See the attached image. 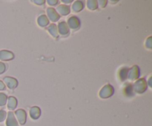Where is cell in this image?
I'll return each mask as SVG.
<instances>
[{"instance_id":"1","label":"cell","mask_w":152,"mask_h":126,"mask_svg":"<svg viewBox=\"0 0 152 126\" xmlns=\"http://www.w3.org/2000/svg\"><path fill=\"white\" fill-rule=\"evenodd\" d=\"M133 90L137 93H143L146 91L148 87V83L145 79H140L137 81L135 82L134 84L132 85Z\"/></svg>"},{"instance_id":"2","label":"cell","mask_w":152,"mask_h":126,"mask_svg":"<svg viewBox=\"0 0 152 126\" xmlns=\"http://www.w3.org/2000/svg\"><path fill=\"white\" fill-rule=\"evenodd\" d=\"M114 89L111 84H106L99 91V96L102 99H107L109 98L114 94Z\"/></svg>"},{"instance_id":"13","label":"cell","mask_w":152,"mask_h":126,"mask_svg":"<svg viewBox=\"0 0 152 126\" xmlns=\"http://www.w3.org/2000/svg\"><path fill=\"white\" fill-rule=\"evenodd\" d=\"M48 32L50 33L52 36L54 37L55 39H57L59 37V32H58V28L55 24H51L49 25L48 28H47Z\"/></svg>"},{"instance_id":"12","label":"cell","mask_w":152,"mask_h":126,"mask_svg":"<svg viewBox=\"0 0 152 126\" xmlns=\"http://www.w3.org/2000/svg\"><path fill=\"white\" fill-rule=\"evenodd\" d=\"M41 115V110L39 107L34 106L30 109V116L33 119H37Z\"/></svg>"},{"instance_id":"18","label":"cell","mask_w":152,"mask_h":126,"mask_svg":"<svg viewBox=\"0 0 152 126\" xmlns=\"http://www.w3.org/2000/svg\"><path fill=\"white\" fill-rule=\"evenodd\" d=\"M87 7L89 10H95L98 8V3L97 1L95 0H89L87 1Z\"/></svg>"},{"instance_id":"23","label":"cell","mask_w":152,"mask_h":126,"mask_svg":"<svg viewBox=\"0 0 152 126\" xmlns=\"http://www.w3.org/2000/svg\"><path fill=\"white\" fill-rule=\"evenodd\" d=\"M6 71V65L3 62H0V74H2Z\"/></svg>"},{"instance_id":"6","label":"cell","mask_w":152,"mask_h":126,"mask_svg":"<svg viewBox=\"0 0 152 126\" xmlns=\"http://www.w3.org/2000/svg\"><path fill=\"white\" fill-rule=\"evenodd\" d=\"M58 32H59V34H61L62 36H68V34H70V28H68V24L65 22L62 21V22H60L58 25Z\"/></svg>"},{"instance_id":"7","label":"cell","mask_w":152,"mask_h":126,"mask_svg":"<svg viewBox=\"0 0 152 126\" xmlns=\"http://www.w3.org/2000/svg\"><path fill=\"white\" fill-rule=\"evenodd\" d=\"M15 114H16V118H17L19 122L22 125H25V122H26V119H27V114L26 112H25V110L23 109L17 110V111H16Z\"/></svg>"},{"instance_id":"14","label":"cell","mask_w":152,"mask_h":126,"mask_svg":"<svg viewBox=\"0 0 152 126\" xmlns=\"http://www.w3.org/2000/svg\"><path fill=\"white\" fill-rule=\"evenodd\" d=\"M37 23H38V25L40 27L45 28V27H46L49 24V19H48L47 16L42 15V16H39L38 19H37Z\"/></svg>"},{"instance_id":"16","label":"cell","mask_w":152,"mask_h":126,"mask_svg":"<svg viewBox=\"0 0 152 126\" xmlns=\"http://www.w3.org/2000/svg\"><path fill=\"white\" fill-rule=\"evenodd\" d=\"M83 7H84V4H83V2L82 1H76L72 5L73 10L74 12H76V13H78V12L81 11L83 9Z\"/></svg>"},{"instance_id":"10","label":"cell","mask_w":152,"mask_h":126,"mask_svg":"<svg viewBox=\"0 0 152 126\" xmlns=\"http://www.w3.org/2000/svg\"><path fill=\"white\" fill-rule=\"evenodd\" d=\"M6 125L7 126H18L17 120L14 114L12 111H9L7 114V120H6Z\"/></svg>"},{"instance_id":"28","label":"cell","mask_w":152,"mask_h":126,"mask_svg":"<svg viewBox=\"0 0 152 126\" xmlns=\"http://www.w3.org/2000/svg\"><path fill=\"white\" fill-rule=\"evenodd\" d=\"M63 1V2H65V3H71V2H72V0H70V1H65V0H64V1Z\"/></svg>"},{"instance_id":"17","label":"cell","mask_w":152,"mask_h":126,"mask_svg":"<svg viewBox=\"0 0 152 126\" xmlns=\"http://www.w3.org/2000/svg\"><path fill=\"white\" fill-rule=\"evenodd\" d=\"M129 70V68H123L120 70V71H119V77H120L122 81H125L127 79Z\"/></svg>"},{"instance_id":"25","label":"cell","mask_w":152,"mask_h":126,"mask_svg":"<svg viewBox=\"0 0 152 126\" xmlns=\"http://www.w3.org/2000/svg\"><path fill=\"white\" fill-rule=\"evenodd\" d=\"M47 2L48 3V4H50V5H56V4L59 2V1H58V0H48Z\"/></svg>"},{"instance_id":"3","label":"cell","mask_w":152,"mask_h":126,"mask_svg":"<svg viewBox=\"0 0 152 126\" xmlns=\"http://www.w3.org/2000/svg\"><path fill=\"white\" fill-rule=\"evenodd\" d=\"M140 71L139 67L137 65H134L129 70L127 79H129L131 81L137 79L140 76Z\"/></svg>"},{"instance_id":"9","label":"cell","mask_w":152,"mask_h":126,"mask_svg":"<svg viewBox=\"0 0 152 126\" xmlns=\"http://www.w3.org/2000/svg\"><path fill=\"white\" fill-rule=\"evenodd\" d=\"M4 82L10 89H14L18 86V80L13 77L5 76L4 78Z\"/></svg>"},{"instance_id":"26","label":"cell","mask_w":152,"mask_h":126,"mask_svg":"<svg viewBox=\"0 0 152 126\" xmlns=\"http://www.w3.org/2000/svg\"><path fill=\"white\" fill-rule=\"evenodd\" d=\"M33 2L36 3V4H38V5H42V4H43L44 3H45V0H40V1L34 0V1H33Z\"/></svg>"},{"instance_id":"27","label":"cell","mask_w":152,"mask_h":126,"mask_svg":"<svg viewBox=\"0 0 152 126\" xmlns=\"http://www.w3.org/2000/svg\"><path fill=\"white\" fill-rule=\"evenodd\" d=\"M5 84H4V83L2 81H1L0 80V90H5Z\"/></svg>"},{"instance_id":"5","label":"cell","mask_w":152,"mask_h":126,"mask_svg":"<svg viewBox=\"0 0 152 126\" xmlns=\"http://www.w3.org/2000/svg\"><path fill=\"white\" fill-rule=\"evenodd\" d=\"M47 15L48 19H50L51 22H57L59 19H60V16L59 13L56 12V9L53 8V7H48L47 9Z\"/></svg>"},{"instance_id":"24","label":"cell","mask_w":152,"mask_h":126,"mask_svg":"<svg viewBox=\"0 0 152 126\" xmlns=\"http://www.w3.org/2000/svg\"><path fill=\"white\" fill-rule=\"evenodd\" d=\"M151 36H150L148 39L146 40V42H145V46H146L148 48L151 49L152 47V42H151Z\"/></svg>"},{"instance_id":"4","label":"cell","mask_w":152,"mask_h":126,"mask_svg":"<svg viewBox=\"0 0 152 126\" xmlns=\"http://www.w3.org/2000/svg\"><path fill=\"white\" fill-rule=\"evenodd\" d=\"M68 26L69 28L72 30H78L80 28L81 22H80V19L75 16H73L68 19Z\"/></svg>"},{"instance_id":"15","label":"cell","mask_w":152,"mask_h":126,"mask_svg":"<svg viewBox=\"0 0 152 126\" xmlns=\"http://www.w3.org/2000/svg\"><path fill=\"white\" fill-rule=\"evenodd\" d=\"M7 108L9 110H14L17 106V99L14 96H10L7 99Z\"/></svg>"},{"instance_id":"19","label":"cell","mask_w":152,"mask_h":126,"mask_svg":"<svg viewBox=\"0 0 152 126\" xmlns=\"http://www.w3.org/2000/svg\"><path fill=\"white\" fill-rule=\"evenodd\" d=\"M7 100V96L5 93H0V106H4Z\"/></svg>"},{"instance_id":"8","label":"cell","mask_w":152,"mask_h":126,"mask_svg":"<svg viewBox=\"0 0 152 126\" xmlns=\"http://www.w3.org/2000/svg\"><path fill=\"white\" fill-rule=\"evenodd\" d=\"M14 59V54L13 52L7 50H0V60L10 61Z\"/></svg>"},{"instance_id":"22","label":"cell","mask_w":152,"mask_h":126,"mask_svg":"<svg viewBox=\"0 0 152 126\" xmlns=\"http://www.w3.org/2000/svg\"><path fill=\"white\" fill-rule=\"evenodd\" d=\"M98 3V6H99V7H105V6L107 5V3H108V1L107 0H100V1H97Z\"/></svg>"},{"instance_id":"20","label":"cell","mask_w":152,"mask_h":126,"mask_svg":"<svg viewBox=\"0 0 152 126\" xmlns=\"http://www.w3.org/2000/svg\"><path fill=\"white\" fill-rule=\"evenodd\" d=\"M134 90H133V87H132V85H131V84H127V85L126 86V87H125V93H126V94L127 95V96H132V95H133V93Z\"/></svg>"},{"instance_id":"21","label":"cell","mask_w":152,"mask_h":126,"mask_svg":"<svg viewBox=\"0 0 152 126\" xmlns=\"http://www.w3.org/2000/svg\"><path fill=\"white\" fill-rule=\"evenodd\" d=\"M6 112L4 110H0V122H3L6 118Z\"/></svg>"},{"instance_id":"11","label":"cell","mask_w":152,"mask_h":126,"mask_svg":"<svg viewBox=\"0 0 152 126\" xmlns=\"http://www.w3.org/2000/svg\"><path fill=\"white\" fill-rule=\"evenodd\" d=\"M56 12L59 13V15H62V16H66V15L69 14L71 12V9L68 5L66 4H61V5L58 6L57 9H56Z\"/></svg>"}]
</instances>
